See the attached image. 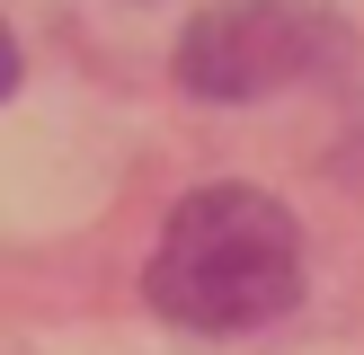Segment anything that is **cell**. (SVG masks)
Segmentation results:
<instances>
[{
    "label": "cell",
    "instance_id": "1",
    "mask_svg": "<svg viewBox=\"0 0 364 355\" xmlns=\"http://www.w3.org/2000/svg\"><path fill=\"white\" fill-rule=\"evenodd\" d=\"M142 293L160 320L205 329V337L267 329L302 302V231L258 187H196L160 231Z\"/></svg>",
    "mask_w": 364,
    "mask_h": 355
},
{
    "label": "cell",
    "instance_id": "2",
    "mask_svg": "<svg viewBox=\"0 0 364 355\" xmlns=\"http://www.w3.org/2000/svg\"><path fill=\"white\" fill-rule=\"evenodd\" d=\"M329 18L311 9V0H223V9H205L187 27V45H178V89H196V98H267V89L302 80V71L329 53Z\"/></svg>",
    "mask_w": 364,
    "mask_h": 355
},
{
    "label": "cell",
    "instance_id": "3",
    "mask_svg": "<svg viewBox=\"0 0 364 355\" xmlns=\"http://www.w3.org/2000/svg\"><path fill=\"white\" fill-rule=\"evenodd\" d=\"M18 89V45H9V27H0V98Z\"/></svg>",
    "mask_w": 364,
    "mask_h": 355
}]
</instances>
